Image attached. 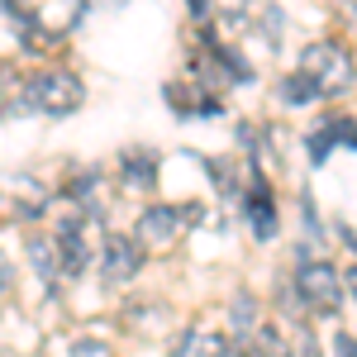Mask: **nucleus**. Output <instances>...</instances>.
<instances>
[{
  "label": "nucleus",
  "instance_id": "nucleus-4",
  "mask_svg": "<svg viewBox=\"0 0 357 357\" xmlns=\"http://www.w3.org/2000/svg\"><path fill=\"white\" fill-rule=\"evenodd\" d=\"M53 238H57V257H62V281L82 276L91 267V257H96V248H100V243H91V215H82V210H72L57 224Z\"/></svg>",
  "mask_w": 357,
  "mask_h": 357
},
{
  "label": "nucleus",
  "instance_id": "nucleus-10",
  "mask_svg": "<svg viewBox=\"0 0 357 357\" xmlns=\"http://www.w3.org/2000/svg\"><path fill=\"white\" fill-rule=\"evenodd\" d=\"M119 176H124L129 191H153V181H158V153L153 148H129L119 158Z\"/></svg>",
  "mask_w": 357,
  "mask_h": 357
},
{
  "label": "nucleus",
  "instance_id": "nucleus-15",
  "mask_svg": "<svg viewBox=\"0 0 357 357\" xmlns=\"http://www.w3.org/2000/svg\"><path fill=\"white\" fill-rule=\"evenodd\" d=\"M333 348H338V357H357V338L338 333V338H333Z\"/></svg>",
  "mask_w": 357,
  "mask_h": 357
},
{
  "label": "nucleus",
  "instance_id": "nucleus-7",
  "mask_svg": "<svg viewBox=\"0 0 357 357\" xmlns=\"http://www.w3.org/2000/svg\"><path fill=\"white\" fill-rule=\"evenodd\" d=\"M243 210H248V229H252V238H276V205H272V191H267V176L257 172L252 176V191L243 195Z\"/></svg>",
  "mask_w": 357,
  "mask_h": 357
},
{
  "label": "nucleus",
  "instance_id": "nucleus-11",
  "mask_svg": "<svg viewBox=\"0 0 357 357\" xmlns=\"http://www.w3.org/2000/svg\"><path fill=\"white\" fill-rule=\"evenodd\" d=\"M329 143H333V148H338V143L357 148V124H353V119H343V114H338V119H324V124L310 134V158L324 162V158H329Z\"/></svg>",
  "mask_w": 357,
  "mask_h": 357
},
{
  "label": "nucleus",
  "instance_id": "nucleus-14",
  "mask_svg": "<svg viewBox=\"0 0 357 357\" xmlns=\"http://www.w3.org/2000/svg\"><path fill=\"white\" fill-rule=\"evenodd\" d=\"M67 357H110V353H105V343H96V338H77Z\"/></svg>",
  "mask_w": 357,
  "mask_h": 357
},
{
  "label": "nucleus",
  "instance_id": "nucleus-18",
  "mask_svg": "<svg viewBox=\"0 0 357 357\" xmlns=\"http://www.w3.org/2000/svg\"><path fill=\"white\" fill-rule=\"evenodd\" d=\"M353 20H357V0H353Z\"/></svg>",
  "mask_w": 357,
  "mask_h": 357
},
{
  "label": "nucleus",
  "instance_id": "nucleus-5",
  "mask_svg": "<svg viewBox=\"0 0 357 357\" xmlns=\"http://www.w3.org/2000/svg\"><path fill=\"white\" fill-rule=\"evenodd\" d=\"M96 262H100V281L105 286H124L143 267V248H138L134 234H105L100 248H96Z\"/></svg>",
  "mask_w": 357,
  "mask_h": 357
},
{
  "label": "nucleus",
  "instance_id": "nucleus-9",
  "mask_svg": "<svg viewBox=\"0 0 357 357\" xmlns=\"http://www.w3.org/2000/svg\"><path fill=\"white\" fill-rule=\"evenodd\" d=\"M24 248H29V267L38 272V281H43L48 291H57V281H62V257H57V238H53V234H29Z\"/></svg>",
  "mask_w": 357,
  "mask_h": 357
},
{
  "label": "nucleus",
  "instance_id": "nucleus-8",
  "mask_svg": "<svg viewBox=\"0 0 357 357\" xmlns=\"http://www.w3.org/2000/svg\"><path fill=\"white\" fill-rule=\"evenodd\" d=\"M172 357H238V348L224 338L220 329H205V324H191V329L176 338Z\"/></svg>",
  "mask_w": 357,
  "mask_h": 357
},
{
  "label": "nucleus",
  "instance_id": "nucleus-12",
  "mask_svg": "<svg viewBox=\"0 0 357 357\" xmlns=\"http://www.w3.org/2000/svg\"><path fill=\"white\" fill-rule=\"evenodd\" d=\"M281 343H286V357H319V338L310 329V319H296V310L281 329Z\"/></svg>",
  "mask_w": 357,
  "mask_h": 357
},
{
  "label": "nucleus",
  "instance_id": "nucleus-6",
  "mask_svg": "<svg viewBox=\"0 0 357 357\" xmlns=\"http://www.w3.org/2000/svg\"><path fill=\"white\" fill-rule=\"evenodd\" d=\"M186 220H195V210H176V205H148L134 224L138 248H172L181 238Z\"/></svg>",
  "mask_w": 357,
  "mask_h": 357
},
{
  "label": "nucleus",
  "instance_id": "nucleus-1",
  "mask_svg": "<svg viewBox=\"0 0 357 357\" xmlns=\"http://www.w3.org/2000/svg\"><path fill=\"white\" fill-rule=\"evenodd\" d=\"M301 77H310L319 96H333V91H348L357 82V62L338 38H319V43H305Z\"/></svg>",
  "mask_w": 357,
  "mask_h": 357
},
{
  "label": "nucleus",
  "instance_id": "nucleus-13",
  "mask_svg": "<svg viewBox=\"0 0 357 357\" xmlns=\"http://www.w3.org/2000/svg\"><path fill=\"white\" fill-rule=\"evenodd\" d=\"M276 96H281V105H310V100H319L314 82H310V77H301V72L281 77V82H276Z\"/></svg>",
  "mask_w": 357,
  "mask_h": 357
},
{
  "label": "nucleus",
  "instance_id": "nucleus-17",
  "mask_svg": "<svg viewBox=\"0 0 357 357\" xmlns=\"http://www.w3.org/2000/svg\"><path fill=\"white\" fill-rule=\"evenodd\" d=\"M348 291H353V301H357V267H348Z\"/></svg>",
  "mask_w": 357,
  "mask_h": 357
},
{
  "label": "nucleus",
  "instance_id": "nucleus-16",
  "mask_svg": "<svg viewBox=\"0 0 357 357\" xmlns=\"http://www.w3.org/2000/svg\"><path fill=\"white\" fill-rule=\"evenodd\" d=\"M10 281H15V267H10V257H5V252H0V296H5V291H10Z\"/></svg>",
  "mask_w": 357,
  "mask_h": 357
},
{
  "label": "nucleus",
  "instance_id": "nucleus-3",
  "mask_svg": "<svg viewBox=\"0 0 357 357\" xmlns=\"http://www.w3.org/2000/svg\"><path fill=\"white\" fill-rule=\"evenodd\" d=\"M291 281H296V301L310 314H324V319L338 314V305H343V276H338L333 262H296Z\"/></svg>",
  "mask_w": 357,
  "mask_h": 357
},
{
  "label": "nucleus",
  "instance_id": "nucleus-2",
  "mask_svg": "<svg viewBox=\"0 0 357 357\" xmlns=\"http://www.w3.org/2000/svg\"><path fill=\"white\" fill-rule=\"evenodd\" d=\"M20 100H24L29 110L62 119V114L82 110L86 86L77 82V72H62V67H53V72H38V77H29L24 91H20Z\"/></svg>",
  "mask_w": 357,
  "mask_h": 357
}]
</instances>
